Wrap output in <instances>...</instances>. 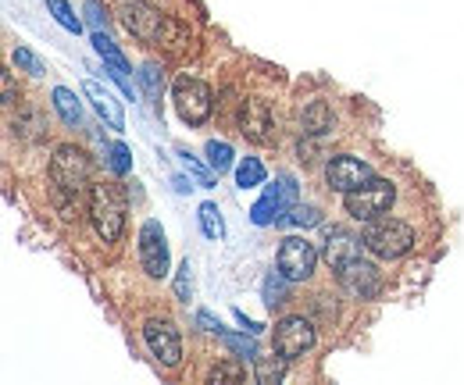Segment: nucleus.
Masks as SVG:
<instances>
[{
  "instance_id": "nucleus-1",
  "label": "nucleus",
  "mask_w": 464,
  "mask_h": 385,
  "mask_svg": "<svg viewBox=\"0 0 464 385\" xmlns=\"http://www.w3.org/2000/svg\"><path fill=\"white\" fill-rule=\"evenodd\" d=\"M51 186H54L51 193H54L61 218H79L82 197L93 189L90 186V158L82 150H75V147H58L54 158H51Z\"/></svg>"
},
{
  "instance_id": "nucleus-2",
  "label": "nucleus",
  "mask_w": 464,
  "mask_h": 385,
  "mask_svg": "<svg viewBox=\"0 0 464 385\" xmlns=\"http://www.w3.org/2000/svg\"><path fill=\"white\" fill-rule=\"evenodd\" d=\"M125 215H129V197L118 182H97L90 189V218L104 243H118L125 232Z\"/></svg>"
},
{
  "instance_id": "nucleus-3",
  "label": "nucleus",
  "mask_w": 464,
  "mask_h": 385,
  "mask_svg": "<svg viewBox=\"0 0 464 385\" xmlns=\"http://www.w3.org/2000/svg\"><path fill=\"white\" fill-rule=\"evenodd\" d=\"M364 246L382 261H397L414 246V228L397 218H372L364 228Z\"/></svg>"
},
{
  "instance_id": "nucleus-4",
  "label": "nucleus",
  "mask_w": 464,
  "mask_h": 385,
  "mask_svg": "<svg viewBox=\"0 0 464 385\" xmlns=\"http://www.w3.org/2000/svg\"><path fill=\"white\" fill-rule=\"evenodd\" d=\"M293 207H296V178L283 171V175L276 178V186H268L265 197L250 207V221H254V225H279Z\"/></svg>"
},
{
  "instance_id": "nucleus-5",
  "label": "nucleus",
  "mask_w": 464,
  "mask_h": 385,
  "mask_svg": "<svg viewBox=\"0 0 464 385\" xmlns=\"http://www.w3.org/2000/svg\"><path fill=\"white\" fill-rule=\"evenodd\" d=\"M172 101H175L179 118H182L186 125H204V121L211 118V108H215L211 90H208L200 79H189V75H179V79H175Z\"/></svg>"
},
{
  "instance_id": "nucleus-6",
  "label": "nucleus",
  "mask_w": 464,
  "mask_h": 385,
  "mask_svg": "<svg viewBox=\"0 0 464 385\" xmlns=\"http://www.w3.org/2000/svg\"><path fill=\"white\" fill-rule=\"evenodd\" d=\"M393 197H397L393 182H386V178H372V182H364L361 189L347 193V215L357 221L382 218V215L390 211Z\"/></svg>"
},
{
  "instance_id": "nucleus-7",
  "label": "nucleus",
  "mask_w": 464,
  "mask_h": 385,
  "mask_svg": "<svg viewBox=\"0 0 464 385\" xmlns=\"http://www.w3.org/2000/svg\"><path fill=\"white\" fill-rule=\"evenodd\" d=\"M121 22H125V29H129L136 40L158 43L169 18H165L158 7H150L147 0H125V4H121Z\"/></svg>"
},
{
  "instance_id": "nucleus-8",
  "label": "nucleus",
  "mask_w": 464,
  "mask_h": 385,
  "mask_svg": "<svg viewBox=\"0 0 464 385\" xmlns=\"http://www.w3.org/2000/svg\"><path fill=\"white\" fill-rule=\"evenodd\" d=\"M314 265H318L314 243H307L304 236L283 239V246H279V272L290 282H307V278L314 275Z\"/></svg>"
},
{
  "instance_id": "nucleus-9",
  "label": "nucleus",
  "mask_w": 464,
  "mask_h": 385,
  "mask_svg": "<svg viewBox=\"0 0 464 385\" xmlns=\"http://www.w3.org/2000/svg\"><path fill=\"white\" fill-rule=\"evenodd\" d=\"M140 265L150 278L169 275V243H165V228L158 221H147L140 228Z\"/></svg>"
},
{
  "instance_id": "nucleus-10",
  "label": "nucleus",
  "mask_w": 464,
  "mask_h": 385,
  "mask_svg": "<svg viewBox=\"0 0 464 385\" xmlns=\"http://www.w3.org/2000/svg\"><path fill=\"white\" fill-rule=\"evenodd\" d=\"M143 339H147V350L165 364V368H175L182 361V339L175 332L172 322H161V318H150L143 325Z\"/></svg>"
},
{
  "instance_id": "nucleus-11",
  "label": "nucleus",
  "mask_w": 464,
  "mask_h": 385,
  "mask_svg": "<svg viewBox=\"0 0 464 385\" xmlns=\"http://www.w3.org/2000/svg\"><path fill=\"white\" fill-rule=\"evenodd\" d=\"M311 346H314V329H311V322H304V318H283V322L276 325V353H283L286 361L304 357Z\"/></svg>"
},
{
  "instance_id": "nucleus-12",
  "label": "nucleus",
  "mask_w": 464,
  "mask_h": 385,
  "mask_svg": "<svg viewBox=\"0 0 464 385\" xmlns=\"http://www.w3.org/2000/svg\"><path fill=\"white\" fill-rule=\"evenodd\" d=\"M325 182H329L336 193H353V189H361L364 182H372V168L364 165L361 158L340 154V158H333L329 168H325Z\"/></svg>"
},
{
  "instance_id": "nucleus-13",
  "label": "nucleus",
  "mask_w": 464,
  "mask_h": 385,
  "mask_svg": "<svg viewBox=\"0 0 464 385\" xmlns=\"http://www.w3.org/2000/svg\"><path fill=\"white\" fill-rule=\"evenodd\" d=\"M336 275H340V285L347 289L350 296H357V300H372L379 293V285H382L379 268L372 261H361V257H353L350 265H343Z\"/></svg>"
},
{
  "instance_id": "nucleus-14",
  "label": "nucleus",
  "mask_w": 464,
  "mask_h": 385,
  "mask_svg": "<svg viewBox=\"0 0 464 385\" xmlns=\"http://www.w3.org/2000/svg\"><path fill=\"white\" fill-rule=\"evenodd\" d=\"M82 93H86V101L93 104V111L108 121V129H115V132H121L125 129V114H121V108H118V101L101 86V82H93V79H86L82 82Z\"/></svg>"
},
{
  "instance_id": "nucleus-15",
  "label": "nucleus",
  "mask_w": 464,
  "mask_h": 385,
  "mask_svg": "<svg viewBox=\"0 0 464 385\" xmlns=\"http://www.w3.org/2000/svg\"><path fill=\"white\" fill-rule=\"evenodd\" d=\"M322 257L329 261V268H333V272H340V268L350 265L353 257H361V239H357V236H350V232L333 228V232H329V239H325Z\"/></svg>"
},
{
  "instance_id": "nucleus-16",
  "label": "nucleus",
  "mask_w": 464,
  "mask_h": 385,
  "mask_svg": "<svg viewBox=\"0 0 464 385\" xmlns=\"http://www.w3.org/2000/svg\"><path fill=\"white\" fill-rule=\"evenodd\" d=\"M272 111L265 101H246L243 108V136L254 140V143H268L272 140Z\"/></svg>"
},
{
  "instance_id": "nucleus-17",
  "label": "nucleus",
  "mask_w": 464,
  "mask_h": 385,
  "mask_svg": "<svg viewBox=\"0 0 464 385\" xmlns=\"http://www.w3.org/2000/svg\"><path fill=\"white\" fill-rule=\"evenodd\" d=\"M54 108H58L64 125H82V101L72 90H64V86L54 90Z\"/></svg>"
},
{
  "instance_id": "nucleus-18",
  "label": "nucleus",
  "mask_w": 464,
  "mask_h": 385,
  "mask_svg": "<svg viewBox=\"0 0 464 385\" xmlns=\"http://www.w3.org/2000/svg\"><path fill=\"white\" fill-rule=\"evenodd\" d=\"M254 375H257L261 385L283 382V375H286V357H283V353H279V357H257V361H254Z\"/></svg>"
},
{
  "instance_id": "nucleus-19",
  "label": "nucleus",
  "mask_w": 464,
  "mask_h": 385,
  "mask_svg": "<svg viewBox=\"0 0 464 385\" xmlns=\"http://www.w3.org/2000/svg\"><path fill=\"white\" fill-rule=\"evenodd\" d=\"M261 182H265V165H261L257 158H246V161L236 165V186H239V189H254V186H261Z\"/></svg>"
},
{
  "instance_id": "nucleus-20",
  "label": "nucleus",
  "mask_w": 464,
  "mask_h": 385,
  "mask_svg": "<svg viewBox=\"0 0 464 385\" xmlns=\"http://www.w3.org/2000/svg\"><path fill=\"white\" fill-rule=\"evenodd\" d=\"M333 121H336V118H333V111L325 108L322 101L304 111V129H307V132H329V129H333Z\"/></svg>"
},
{
  "instance_id": "nucleus-21",
  "label": "nucleus",
  "mask_w": 464,
  "mask_h": 385,
  "mask_svg": "<svg viewBox=\"0 0 464 385\" xmlns=\"http://www.w3.org/2000/svg\"><path fill=\"white\" fill-rule=\"evenodd\" d=\"M179 161H182V168H186V171L197 178V186H204V189H211V186H215L218 171H215V168H204L197 158H193V154H189V150H179Z\"/></svg>"
},
{
  "instance_id": "nucleus-22",
  "label": "nucleus",
  "mask_w": 464,
  "mask_h": 385,
  "mask_svg": "<svg viewBox=\"0 0 464 385\" xmlns=\"http://www.w3.org/2000/svg\"><path fill=\"white\" fill-rule=\"evenodd\" d=\"M200 232L208 236V239H222L226 236V221H222V215H218V207L215 204H200Z\"/></svg>"
},
{
  "instance_id": "nucleus-23",
  "label": "nucleus",
  "mask_w": 464,
  "mask_h": 385,
  "mask_svg": "<svg viewBox=\"0 0 464 385\" xmlns=\"http://www.w3.org/2000/svg\"><path fill=\"white\" fill-rule=\"evenodd\" d=\"M93 51L104 57V64H115V68H121V72H132V68H129V61H125V54L115 47V40H108L104 33H97V36H93Z\"/></svg>"
},
{
  "instance_id": "nucleus-24",
  "label": "nucleus",
  "mask_w": 464,
  "mask_h": 385,
  "mask_svg": "<svg viewBox=\"0 0 464 385\" xmlns=\"http://www.w3.org/2000/svg\"><path fill=\"white\" fill-rule=\"evenodd\" d=\"M208 165L215 168L218 175H226V171L232 168V147H229V143L211 140V143H208Z\"/></svg>"
},
{
  "instance_id": "nucleus-25",
  "label": "nucleus",
  "mask_w": 464,
  "mask_h": 385,
  "mask_svg": "<svg viewBox=\"0 0 464 385\" xmlns=\"http://www.w3.org/2000/svg\"><path fill=\"white\" fill-rule=\"evenodd\" d=\"M218 339H222L229 350H236L243 361H257V346H254V339H246V335H232L229 329L218 332Z\"/></svg>"
},
{
  "instance_id": "nucleus-26",
  "label": "nucleus",
  "mask_w": 464,
  "mask_h": 385,
  "mask_svg": "<svg viewBox=\"0 0 464 385\" xmlns=\"http://www.w3.org/2000/svg\"><path fill=\"white\" fill-rule=\"evenodd\" d=\"M47 11L54 14V22L64 25L68 33H82V22L72 14V7H68V0H47Z\"/></svg>"
},
{
  "instance_id": "nucleus-27",
  "label": "nucleus",
  "mask_w": 464,
  "mask_h": 385,
  "mask_svg": "<svg viewBox=\"0 0 464 385\" xmlns=\"http://www.w3.org/2000/svg\"><path fill=\"white\" fill-rule=\"evenodd\" d=\"M286 282H290V278L283 275V272H272V275L265 278V289H261V293H265V303H268V307H276V303L286 300Z\"/></svg>"
},
{
  "instance_id": "nucleus-28",
  "label": "nucleus",
  "mask_w": 464,
  "mask_h": 385,
  "mask_svg": "<svg viewBox=\"0 0 464 385\" xmlns=\"http://www.w3.org/2000/svg\"><path fill=\"white\" fill-rule=\"evenodd\" d=\"M322 221V211L318 207H293L286 218L279 221V225H293V228H311V225H318Z\"/></svg>"
},
{
  "instance_id": "nucleus-29",
  "label": "nucleus",
  "mask_w": 464,
  "mask_h": 385,
  "mask_svg": "<svg viewBox=\"0 0 464 385\" xmlns=\"http://www.w3.org/2000/svg\"><path fill=\"white\" fill-rule=\"evenodd\" d=\"M158 43H165V47H172V51H182V47L189 43V33H186L175 18H169V22H165V33H161V40H158Z\"/></svg>"
},
{
  "instance_id": "nucleus-30",
  "label": "nucleus",
  "mask_w": 464,
  "mask_h": 385,
  "mask_svg": "<svg viewBox=\"0 0 464 385\" xmlns=\"http://www.w3.org/2000/svg\"><path fill=\"white\" fill-rule=\"evenodd\" d=\"M140 79H143V90H147V97H150V101H158V97H161V86H165V82H161V72H158V64H143V68H140Z\"/></svg>"
},
{
  "instance_id": "nucleus-31",
  "label": "nucleus",
  "mask_w": 464,
  "mask_h": 385,
  "mask_svg": "<svg viewBox=\"0 0 464 385\" xmlns=\"http://www.w3.org/2000/svg\"><path fill=\"white\" fill-rule=\"evenodd\" d=\"M189 272H193L189 261H182V265H179V275H175V296L186 300V303H189V296H193V275H189Z\"/></svg>"
},
{
  "instance_id": "nucleus-32",
  "label": "nucleus",
  "mask_w": 464,
  "mask_h": 385,
  "mask_svg": "<svg viewBox=\"0 0 464 385\" xmlns=\"http://www.w3.org/2000/svg\"><path fill=\"white\" fill-rule=\"evenodd\" d=\"M246 379V371L239 368V364H218V368H211V375H208V382H243Z\"/></svg>"
},
{
  "instance_id": "nucleus-33",
  "label": "nucleus",
  "mask_w": 464,
  "mask_h": 385,
  "mask_svg": "<svg viewBox=\"0 0 464 385\" xmlns=\"http://www.w3.org/2000/svg\"><path fill=\"white\" fill-rule=\"evenodd\" d=\"M14 64H18V68H25L29 75H44V61L33 54V51H25V47H18V51H14Z\"/></svg>"
},
{
  "instance_id": "nucleus-34",
  "label": "nucleus",
  "mask_w": 464,
  "mask_h": 385,
  "mask_svg": "<svg viewBox=\"0 0 464 385\" xmlns=\"http://www.w3.org/2000/svg\"><path fill=\"white\" fill-rule=\"evenodd\" d=\"M108 154H111V171H115V175H125V171L132 168V158H129V147H121V143H115V147H111Z\"/></svg>"
},
{
  "instance_id": "nucleus-35",
  "label": "nucleus",
  "mask_w": 464,
  "mask_h": 385,
  "mask_svg": "<svg viewBox=\"0 0 464 385\" xmlns=\"http://www.w3.org/2000/svg\"><path fill=\"white\" fill-rule=\"evenodd\" d=\"M86 22H90V25L101 33V25H108V11H104L97 0H90V4H86Z\"/></svg>"
},
{
  "instance_id": "nucleus-36",
  "label": "nucleus",
  "mask_w": 464,
  "mask_h": 385,
  "mask_svg": "<svg viewBox=\"0 0 464 385\" xmlns=\"http://www.w3.org/2000/svg\"><path fill=\"white\" fill-rule=\"evenodd\" d=\"M197 325H200V329H208V332H215V335H218V332L226 329V325H222L218 318H211V314H204V311L197 314Z\"/></svg>"
},
{
  "instance_id": "nucleus-37",
  "label": "nucleus",
  "mask_w": 464,
  "mask_h": 385,
  "mask_svg": "<svg viewBox=\"0 0 464 385\" xmlns=\"http://www.w3.org/2000/svg\"><path fill=\"white\" fill-rule=\"evenodd\" d=\"M236 322H239V325H243V329L250 332V335H257V332H261V325H257V322H250V318H246V314H243V311H236Z\"/></svg>"
},
{
  "instance_id": "nucleus-38",
  "label": "nucleus",
  "mask_w": 464,
  "mask_h": 385,
  "mask_svg": "<svg viewBox=\"0 0 464 385\" xmlns=\"http://www.w3.org/2000/svg\"><path fill=\"white\" fill-rule=\"evenodd\" d=\"M4 104H14V82L7 72H4Z\"/></svg>"
}]
</instances>
